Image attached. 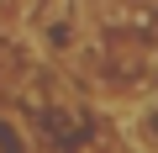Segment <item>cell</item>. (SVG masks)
<instances>
[{
  "label": "cell",
  "instance_id": "obj_1",
  "mask_svg": "<svg viewBox=\"0 0 158 153\" xmlns=\"http://www.w3.org/2000/svg\"><path fill=\"white\" fill-rule=\"evenodd\" d=\"M0 142H6V148H16V142H21V132H16V127H0Z\"/></svg>",
  "mask_w": 158,
  "mask_h": 153
}]
</instances>
